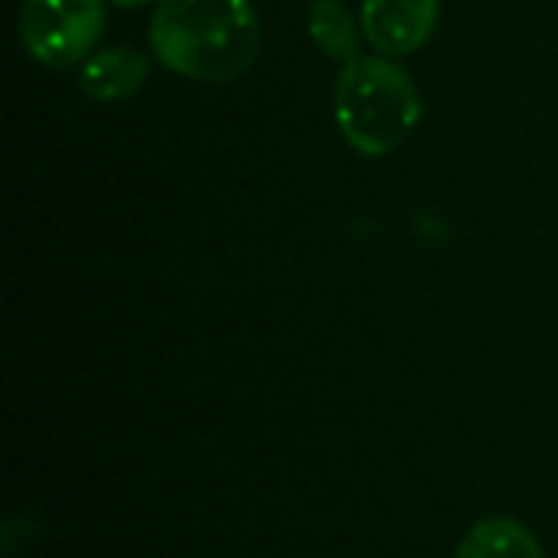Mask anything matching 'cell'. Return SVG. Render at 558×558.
Instances as JSON below:
<instances>
[{
  "instance_id": "obj_1",
  "label": "cell",
  "mask_w": 558,
  "mask_h": 558,
  "mask_svg": "<svg viewBox=\"0 0 558 558\" xmlns=\"http://www.w3.org/2000/svg\"><path fill=\"white\" fill-rule=\"evenodd\" d=\"M147 43L163 69L222 85L255 65L262 20L252 0H160Z\"/></svg>"
},
{
  "instance_id": "obj_2",
  "label": "cell",
  "mask_w": 558,
  "mask_h": 558,
  "mask_svg": "<svg viewBox=\"0 0 558 558\" xmlns=\"http://www.w3.org/2000/svg\"><path fill=\"white\" fill-rule=\"evenodd\" d=\"M333 118L340 134L363 157H386L422 121V98L412 75L383 52L356 56L333 82Z\"/></svg>"
},
{
  "instance_id": "obj_3",
  "label": "cell",
  "mask_w": 558,
  "mask_h": 558,
  "mask_svg": "<svg viewBox=\"0 0 558 558\" xmlns=\"http://www.w3.org/2000/svg\"><path fill=\"white\" fill-rule=\"evenodd\" d=\"M23 49L49 65L69 69L92 56L105 29V0H23L20 7Z\"/></svg>"
},
{
  "instance_id": "obj_4",
  "label": "cell",
  "mask_w": 558,
  "mask_h": 558,
  "mask_svg": "<svg viewBox=\"0 0 558 558\" xmlns=\"http://www.w3.org/2000/svg\"><path fill=\"white\" fill-rule=\"evenodd\" d=\"M441 0H363L360 26L376 52L399 59L432 39Z\"/></svg>"
},
{
  "instance_id": "obj_5",
  "label": "cell",
  "mask_w": 558,
  "mask_h": 558,
  "mask_svg": "<svg viewBox=\"0 0 558 558\" xmlns=\"http://www.w3.org/2000/svg\"><path fill=\"white\" fill-rule=\"evenodd\" d=\"M150 75V59L131 46H108L92 52L78 69V88L101 105L131 98Z\"/></svg>"
},
{
  "instance_id": "obj_6",
  "label": "cell",
  "mask_w": 558,
  "mask_h": 558,
  "mask_svg": "<svg viewBox=\"0 0 558 558\" xmlns=\"http://www.w3.org/2000/svg\"><path fill=\"white\" fill-rule=\"evenodd\" d=\"M454 558H546L536 536L510 520V517H490L471 526L458 546Z\"/></svg>"
},
{
  "instance_id": "obj_7",
  "label": "cell",
  "mask_w": 558,
  "mask_h": 558,
  "mask_svg": "<svg viewBox=\"0 0 558 558\" xmlns=\"http://www.w3.org/2000/svg\"><path fill=\"white\" fill-rule=\"evenodd\" d=\"M307 36L337 62H353L360 52L363 26L350 16V10L340 0H314L307 7Z\"/></svg>"
},
{
  "instance_id": "obj_8",
  "label": "cell",
  "mask_w": 558,
  "mask_h": 558,
  "mask_svg": "<svg viewBox=\"0 0 558 558\" xmlns=\"http://www.w3.org/2000/svg\"><path fill=\"white\" fill-rule=\"evenodd\" d=\"M111 3H118V7H144L150 0H111Z\"/></svg>"
}]
</instances>
